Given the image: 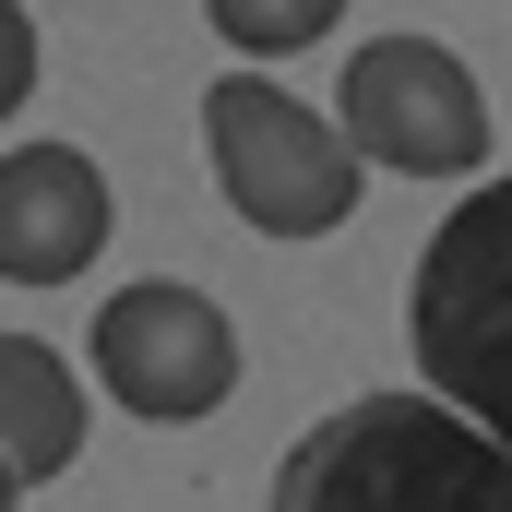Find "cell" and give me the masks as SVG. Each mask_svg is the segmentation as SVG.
<instances>
[{"instance_id":"30bf717a","label":"cell","mask_w":512,"mask_h":512,"mask_svg":"<svg viewBox=\"0 0 512 512\" xmlns=\"http://www.w3.org/2000/svg\"><path fill=\"white\" fill-rule=\"evenodd\" d=\"M0 512H24V489H12V477H0Z\"/></svg>"},{"instance_id":"6da1fadb","label":"cell","mask_w":512,"mask_h":512,"mask_svg":"<svg viewBox=\"0 0 512 512\" xmlns=\"http://www.w3.org/2000/svg\"><path fill=\"white\" fill-rule=\"evenodd\" d=\"M274 512H512V453L429 393H346L286 441Z\"/></svg>"},{"instance_id":"8992f818","label":"cell","mask_w":512,"mask_h":512,"mask_svg":"<svg viewBox=\"0 0 512 512\" xmlns=\"http://www.w3.org/2000/svg\"><path fill=\"white\" fill-rule=\"evenodd\" d=\"M108 227H120V203H108V167L84 143H12L0 155V274L12 286H72L108 251Z\"/></svg>"},{"instance_id":"ba28073f","label":"cell","mask_w":512,"mask_h":512,"mask_svg":"<svg viewBox=\"0 0 512 512\" xmlns=\"http://www.w3.org/2000/svg\"><path fill=\"white\" fill-rule=\"evenodd\" d=\"M203 12H215V36H227L251 72H262V60H298V48H322V36L346 24V0H203Z\"/></svg>"},{"instance_id":"3957f363","label":"cell","mask_w":512,"mask_h":512,"mask_svg":"<svg viewBox=\"0 0 512 512\" xmlns=\"http://www.w3.org/2000/svg\"><path fill=\"white\" fill-rule=\"evenodd\" d=\"M203 155H215V191L227 215H251L262 239H334L358 215V143L334 131V108H310L298 84L274 72H227L203 84Z\"/></svg>"},{"instance_id":"7a4b0ae2","label":"cell","mask_w":512,"mask_h":512,"mask_svg":"<svg viewBox=\"0 0 512 512\" xmlns=\"http://www.w3.org/2000/svg\"><path fill=\"white\" fill-rule=\"evenodd\" d=\"M405 334H417V382L429 405H453L465 429H489L512 453V167L477 179L405 286Z\"/></svg>"},{"instance_id":"52a82bcc","label":"cell","mask_w":512,"mask_h":512,"mask_svg":"<svg viewBox=\"0 0 512 512\" xmlns=\"http://www.w3.org/2000/svg\"><path fill=\"white\" fill-rule=\"evenodd\" d=\"M84 370L48 346V334H0V477L12 489H48L72 453H84Z\"/></svg>"},{"instance_id":"277c9868","label":"cell","mask_w":512,"mask_h":512,"mask_svg":"<svg viewBox=\"0 0 512 512\" xmlns=\"http://www.w3.org/2000/svg\"><path fill=\"white\" fill-rule=\"evenodd\" d=\"M84 358H96V382H108L120 417H143V429H191V417H215V405L239 393V322H227L215 286L131 274V286H108Z\"/></svg>"},{"instance_id":"9c48e42d","label":"cell","mask_w":512,"mask_h":512,"mask_svg":"<svg viewBox=\"0 0 512 512\" xmlns=\"http://www.w3.org/2000/svg\"><path fill=\"white\" fill-rule=\"evenodd\" d=\"M36 96V12L24 0H0V120Z\"/></svg>"},{"instance_id":"5b68a950","label":"cell","mask_w":512,"mask_h":512,"mask_svg":"<svg viewBox=\"0 0 512 512\" xmlns=\"http://www.w3.org/2000/svg\"><path fill=\"white\" fill-rule=\"evenodd\" d=\"M334 131L358 143V167H393V179H477L489 167V84L441 36H370L346 60Z\"/></svg>"}]
</instances>
